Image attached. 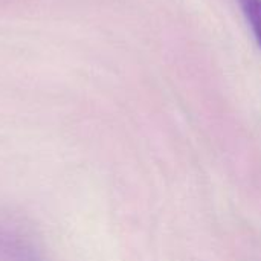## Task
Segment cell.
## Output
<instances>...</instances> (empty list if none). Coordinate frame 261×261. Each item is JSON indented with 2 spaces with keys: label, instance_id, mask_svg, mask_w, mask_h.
<instances>
[{
  "label": "cell",
  "instance_id": "obj_2",
  "mask_svg": "<svg viewBox=\"0 0 261 261\" xmlns=\"http://www.w3.org/2000/svg\"><path fill=\"white\" fill-rule=\"evenodd\" d=\"M239 5L261 47V0H239Z\"/></svg>",
  "mask_w": 261,
  "mask_h": 261
},
{
  "label": "cell",
  "instance_id": "obj_1",
  "mask_svg": "<svg viewBox=\"0 0 261 261\" xmlns=\"http://www.w3.org/2000/svg\"><path fill=\"white\" fill-rule=\"evenodd\" d=\"M0 261H49L41 246L20 225L0 220Z\"/></svg>",
  "mask_w": 261,
  "mask_h": 261
}]
</instances>
